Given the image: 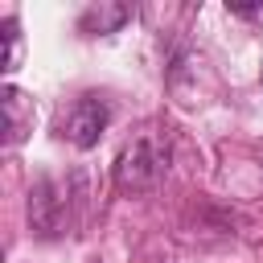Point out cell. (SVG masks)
<instances>
[{
  "mask_svg": "<svg viewBox=\"0 0 263 263\" xmlns=\"http://www.w3.org/2000/svg\"><path fill=\"white\" fill-rule=\"evenodd\" d=\"M164 168H168V152L152 136H140L115 156V189L119 193H148L164 181Z\"/></svg>",
  "mask_w": 263,
  "mask_h": 263,
  "instance_id": "obj_1",
  "label": "cell"
},
{
  "mask_svg": "<svg viewBox=\"0 0 263 263\" xmlns=\"http://www.w3.org/2000/svg\"><path fill=\"white\" fill-rule=\"evenodd\" d=\"M107 123H111V103H107L103 95L86 90V95H78V99L58 115V140H66V144H74V148L86 152V148H95V144L103 140Z\"/></svg>",
  "mask_w": 263,
  "mask_h": 263,
  "instance_id": "obj_2",
  "label": "cell"
},
{
  "mask_svg": "<svg viewBox=\"0 0 263 263\" xmlns=\"http://www.w3.org/2000/svg\"><path fill=\"white\" fill-rule=\"evenodd\" d=\"M29 222L33 230H41L45 238L62 234V222H66V189L58 181H37L33 193H29Z\"/></svg>",
  "mask_w": 263,
  "mask_h": 263,
  "instance_id": "obj_3",
  "label": "cell"
},
{
  "mask_svg": "<svg viewBox=\"0 0 263 263\" xmlns=\"http://www.w3.org/2000/svg\"><path fill=\"white\" fill-rule=\"evenodd\" d=\"M0 107H4V132H8V144H21L33 127V99H25L12 82L0 90Z\"/></svg>",
  "mask_w": 263,
  "mask_h": 263,
  "instance_id": "obj_4",
  "label": "cell"
},
{
  "mask_svg": "<svg viewBox=\"0 0 263 263\" xmlns=\"http://www.w3.org/2000/svg\"><path fill=\"white\" fill-rule=\"evenodd\" d=\"M127 21H132V8H127V4H95V8L82 12L78 29H82L86 37H99V33H115V29L127 25Z\"/></svg>",
  "mask_w": 263,
  "mask_h": 263,
  "instance_id": "obj_5",
  "label": "cell"
},
{
  "mask_svg": "<svg viewBox=\"0 0 263 263\" xmlns=\"http://www.w3.org/2000/svg\"><path fill=\"white\" fill-rule=\"evenodd\" d=\"M4 74H12L21 66V29H16V16H4Z\"/></svg>",
  "mask_w": 263,
  "mask_h": 263,
  "instance_id": "obj_6",
  "label": "cell"
}]
</instances>
